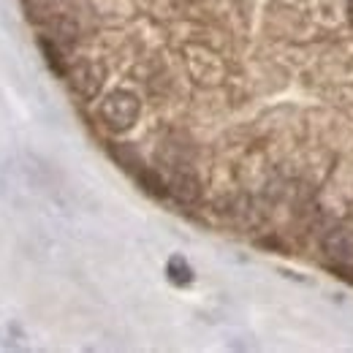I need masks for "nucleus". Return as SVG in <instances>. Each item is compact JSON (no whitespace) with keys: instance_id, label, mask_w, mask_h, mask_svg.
<instances>
[{"instance_id":"obj_2","label":"nucleus","mask_w":353,"mask_h":353,"mask_svg":"<svg viewBox=\"0 0 353 353\" xmlns=\"http://www.w3.org/2000/svg\"><path fill=\"white\" fill-rule=\"evenodd\" d=\"M71 79V88L77 90L82 98H95L101 88H103V79H106V68L95 60H79L74 65H68V74Z\"/></svg>"},{"instance_id":"obj_5","label":"nucleus","mask_w":353,"mask_h":353,"mask_svg":"<svg viewBox=\"0 0 353 353\" xmlns=\"http://www.w3.org/2000/svg\"><path fill=\"white\" fill-rule=\"evenodd\" d=\"M166 277L174 285H190L193 283V266L188 264L182 256H172L169 264H166Z\"/></svg>"},{"instance_id":"obj_7","label":"nucleus","mask_w":353,"mask_h":353,"mask_svg":"<svg viewBox=\"0 0 353 353\" xmlns=\"http://www.w3.org/2000/svg\"><path fill=\"white\" fill-rule=\"evenodd\" d=\"M139 182H141L144 190L152 193V196H169V182L161 179V174H155V172L141 169V172H139Z\"/></svg>"},{"instance_id":"obj_6","label":"nucleus","mask_w":353,"mask_h":353,"mask_svg":"<svg viewBox=\"0 0 353 353\" xmlns=\"http://www.w3.org/2000/svg\"><path fill=\"white\" fill-rule=\"evenodd\" d=\"M39 46H41V52H44L46 65H49V68H52L57 77H65V74H68V65H65V60H63V54H60L57 44H54L52 39L41 36V39H39Z\"/></svg>"},{"instance_id":"obj_3","label":"nucleus","mask_w":353,"mask_h":353,"mask_svg":"<svg viewBox=\"0 0 353 353\" xmlns=\"http://www.w3.org/2000/svg\"><path fill=\"white\" fill-rule=\"evenodd\" d=\"M323 253L332 264L337 266H353V228H332L323 236Z\"/></svg>"},{"instance_id":"obj_8","label":"nucleus","mask_w":353,"mask_h":353,"mask_svg":"<svg viewBox=\"0 0 353 353\" xmlns=\"http://www.w3.org/2000/svg\"><path fill=\"white\" fill-rule=\"evenodd\" d=\"M348 19L353 22V0H348Z\"/></svg>"},{"instance_id":"obj_1","label":"nucleus","mask_w":353,"mask_h":353,"mask_svg":"<svg viewBox=\"0 0 353 353\" xmlns=\"http://www.w3.org/2000/svg\"><path fill=\"white\" fill-rule=\"evenodd\" d=\"M141 114V103L131 90H112L103 101H101V120L109 131L125 133L136 125Z\"/></svg>"},{"instance_id":"obj_4","label":"nucleus","mask_w":353,"mask_h":353,"mask_svg":"<svg viewBox=\"0 0 353 353\" xmlns=\"http://www.w3.org/2000/svg\"><path fill=\"white\" fill-rule=\"evenodd\" d=\"M169 193L182 204H193L199 199V193H201L199 190V179L193 174H174L172 182H169Z\"/></svg>"}]
</instances>
